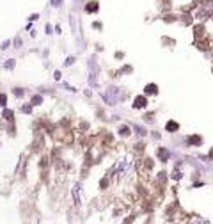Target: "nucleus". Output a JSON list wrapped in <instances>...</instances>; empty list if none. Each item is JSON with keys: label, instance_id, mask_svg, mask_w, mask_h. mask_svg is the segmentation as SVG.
Returning a JSON list of instances; mask_svg holds the SVG:
<instances>
[{"label": "nucleus", "instance_id": "f257e3e1", "mask_svg": "<svg viewBox=\"0 0 213 224\" xmlns=\"http://www.w3.org/2000/svg\"><path fill=\"white\" fill-rule=\"evenodd\" d=\"M144 101H146V100H144L142 96H140V98H137V100H135V107H144Z\"/></svg>", "mask_w": 213, "mask_h": 224}, {"label": "nucleus", "instance_id": "f03ea898", "mask_svg": "<svg viewBox=\"0 0 213 224\" xmlns=\"http://www.w3.org/2000/svg\"><path fill=\"white\" fill-rule=\"evenodd\" d=\"M96 9H98L96 2H91V5H87V11H96Z\"/></svg>", "mask_w": 213, "mask_h": 224}, {"label": "nucleus", "instance_id": "7ed1b4c3", "mask_svg": "<svg viewBox=\"0 0 213 224\" xmlns=\"http://www.w3.org/2000/svg\"><path fill=\"white\" fill-rule=\"evenodd\" d=\"M176 128H178L176 123H169V125H167V130H169V132H172V130H176Z\"/></svg>", "mask_w": 213, "mask_h": 224}, {"label": "nucleus", "instance_id": "20e7f679", "mask_svg": "<svg viewBox=\"0 0 213 224\" xmlns=\"http://www.w3.org/2000/svg\"><path fill=\"white\" fill-rule=\"evenodd\" d=\"M146 91H148V93H156V87H155V85H148Z\"/></svg>", "mask_w": 213, "mask_h": 224}, {"label": "nucleus", "instance_id": "39448f33", "mask_svg": "<svg viewBox=\"0 0 213 224\" xmlns=\"http://www.w3.org/2000/svg\"><path fill=\"white\" fill-rule=\"evenodd\" d=\"M4 101H5V96H0V103L4 105Z\"/></svg>", "mask_w": 213, "mask_h": 224}]
</instances>
